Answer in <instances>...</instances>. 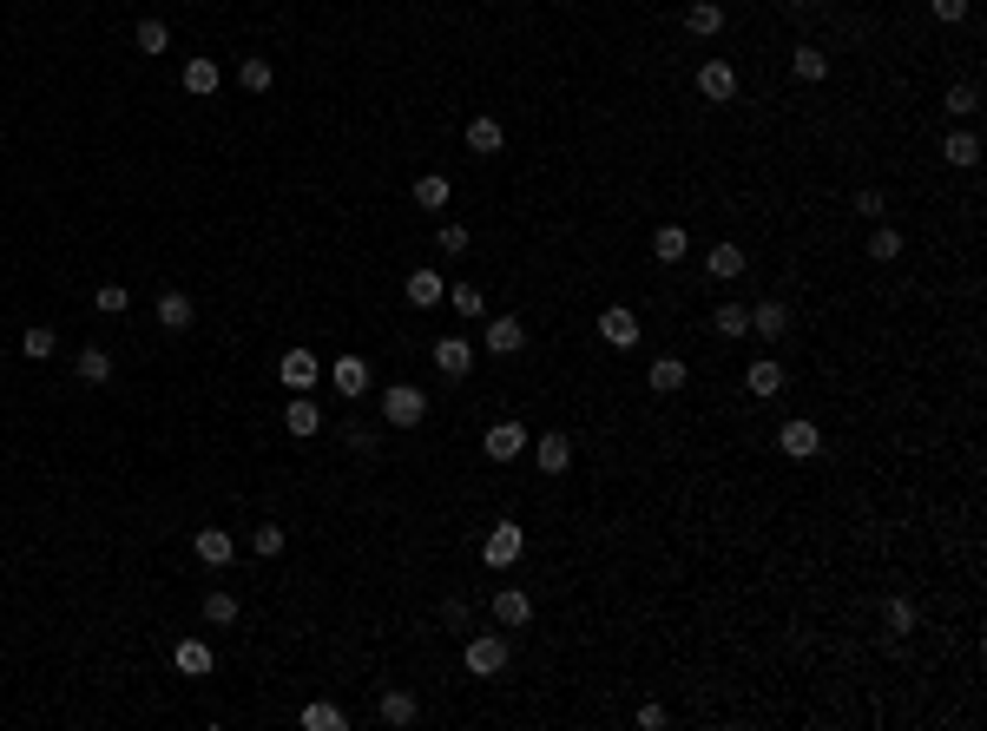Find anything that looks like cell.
<instances>
[{"instance_id":"obj_6","label":"cell","mask_w":987,"mask_h":731,"mask_svg":"<svg viewBox=\"0 0 987 731\" xmlns=\"http://www.w3.org/2000/svg\"><path fill=\"white\" fill-rule=\"evenodd\" d=\"M599 336H606V343H612V350H632V343H639V317H632V310H626V303H612V310H599Z\"/></svg>"},{"instance_id":"obj_10","label":"cell","mask_w":987,"mask_h":731,"mask_svg":"<svg viewBox=\"0 0 987 731\" xmlns=\"http://www.w3.org/2000/svg\"><path fill=\"white\" fill-rule=\"evenodd\" d=\"M514 350H527V323L520 317H494L487 323V356H514Z\"/></svg>"},{"instance_id":"obj_28","label":"cell","mask_w":987,"mask_h":731,"mask_svg":"<svg viewBox=\"0 0 987 731\" xmlns=\"http://www.w3.org/2000/svg\"><path fill=\"white\" fill-rule=\"evenodd\" d=\"M237 80H244V93H270V86H277V66H270L264 53H244V66H237Z\"/></svg>"},{"instance_id":"obj_13","label":"cell","mask_w":987,"mask_h":731,"mask_svg":"<svg viewBox=\"0 0 987 731\" xmlns=\"http://www.w3.org/2000/svg\"><path fill=\"white\" fill-rule=\"evenodd\" d=\"M218 86H224V73H218V60H211V53L185 60V93H191V99H211Z\"/></svg>"},{"instance_id":"obj_23","label":"cell","mask_w":987,"mask_h":731,"mask_svg":"<svg viewBox=\"0 0 987 731\" xmlns=\"http://www.w3.org/2000/svg\"><path fill=\"white\" fill-rule=\"evenodd\" d=\"M718 27H724V7H718V0H691V7H685V33H691V40H711Z\"/></svg>"},{"instance_id":"obj_47","label":"cell","mask_w":987,"mask_h":731,"mask_svg":"<svg viewBox=\"0 0 987 731\" xmlns=\"http://www.w3.org/2000/svg\"><path fill=\"white\" fill-rule=\"evenodd\" d=\"M343 442L356 448V455H376V429H362V422H356V429H343Z\"/></svg>"},{"instance_id":"obj_3","label":"cell","mask_w":987,"mask_h":731,"mask_svg":"<svg viewBox=\"0 0 987 731\" xmlns=\"http://www.w3.org/2000/svg\"><path fill=\"white\" fill-rule=\"evenodd\" d=\"M520 547H527V527L494 521V527H487V541H481V560H487L494 573H501V567H514V560H520Z\"/></svg>"},{"instance_id":"obj_17","label":"cell","mask_w":987,"mask_h":731,"mask_svg":"<svg viewBox=\"0 0 987 731\" xmlns=\"http://www.w3.org/2000/svg\"><path fill=\"white\" fill-rule=\"evenodd\" d=\"M376 718L382 725H415V718H422V705H415V692H402V685H395V692H382V705H376Z\"/></svg>"},{"instance_id":"obj_18","label":"cell","mask_w":987,"mask_h":731,"mask_svg":"<svg viewBox=\"0 0 987 731\" xmlns=\"http://www.w3.org/2000/svg\"><path fill=\"white\" fill-rule=\"evenodd\" d=\"M297 725L303 731H349V712H343V705H329V699H310L297 712Z\"/></svg>"},{"instance_id":"obj_46","label":"cell","mask_w":987,"mask_h":731,"mask_svg":"<svg viewBox=\"0 0 987 731\" xmlns=\"http://www.w3.org/2000/svg\"><path fill=\"white\" fill-rule=\"evenodd\" d=\"M928 14H935L941 27H955V20H968V0H928Z\"/></svg>"},{"instance_id":"obj_37","label":"cell","mask_w":987,"mask_h":731,"mask_svg":"<svg viewBox=\"0 0 987 731\" xmlns=\"http://www.w3.org/2000/svg\"><path fill=\"white\" fill-rule=\"evenodd\" d=\"M882 626H889L895 639H909V633H915V600H902V593H895V600L882 606Z\"/></svg>"},{"instance_id":"obj_30","label":"cell","mask_w":987,"mask_h":731,"mask_svg":"<svg viewBox=\"0 0 987 731\" xmlns=\"http://www.w3.org/2000/svg\"><path fill=\"white\" fill-rule=\"evenodd\" d=\"M744 264H751V257L737 251V244H718V251H711V264H705V271L718 277V284H737V277H744Z\"/></svg>"},{"instance_id":"obj_34","label":"cell","mask_w":987,"mask_h":731,"mask_svg":"<svg viewBox=\"0 0 987 731\" xmlns=\"http://www.w3.org/2000/svg\"><path fill=\"white\" fill-rule=\"evenodd\" d=\"M790 73H797L803 86H816L823 73H830V60H823V47H797V53H790Z\"/></svg>"},{"instance_id":"obj_9","label":"cell","mask_w":987,"mask_h":731,"mask_svg":"<svg viewBox=\"0 0 987 731\" xmlns=\"http://www.w3.org/2000/svg\"><path fill=\"white\" fill-rule=\"evenodd\" d=\"M777 448H784L790 461H810L816 448H823V429H816V422H784V429H777Z\"/></svg>"},{"instance_id":"obj_40","label":"cell","mask_w":987,"mask_h":731,"mask_svg":"<svg viewBox=\"0 0 987 731\" xmlns=\"http://www.w3.org/2000/svg\"><path fill=\"white\" fill-rule=\"evenodd\" d=\"M20 350H27V356H33V363H47V356H53V350H60V336H53V330H47V323H33V330H27V336H20Z\"/></svg>"},{"instance_id":"obj_41","label":"cell","mask_w":987,"mask_h":731,"mask_svg":"<svg viewBox=\"0 0 987 731\" xmlns=\"http://www.w3.org/2000/svg\"><path fill=\"white\" fill-rule=\"evenodd\" d=\"M79 382H112V356L106 350H79Z\"/></svg>"},{"instance_id":"obj_29","label":"cell","mask_w":987,"mask_h":731,"mask_svg":"<svg viewBox=\"0 0 987 731\" xmlns=\"http://www.w3.org/2000/svg\"><path fill=\"white\" fill-rule=\"evenodd\" d=\"M685 251H691L685 224H658V238H652V257H658V264H678Z\"/></svg>"},{"instance_id":"obj_21","label":"cell","mask_w":987,"mask_h":731,"mask_svg":"<svg viewBox=\"0 0 987 731\" xmlns=\"http://www.w3.org/2000/svg\"><path fill=\"white\" fill-rule=\"evenodd\" d=\"M191 317H198V310H191V297L185 290H165V297H158V330H191Z\"/></svg>"},{"instance_id":"obj_12","label":"cell","mask_w":987,"mask_h":731,"mask_svg":"<svg viewBox=\"0 0 987 731\" xmlns=\"http://www.w3.org/2000/svg\"><path fill=\"white\" fill-rule=\"evenodd\" d=\"M435 369H441L448 382H461V376L474 369V350L461 343V336H441V343H435Z\"/></svg>"},{"instance_id":"obj_16","label":"cell","mask_w":987,"mask_h":731,"mask_svg":"<svg viewBox=\"0 0 987 731\" xmlns=\"http://www.w3.org/2000/svg\"><path fill=\"white\" fill-rule=\"evenodd\" d=\"M501 145H507L501 119H487V112H474V119H468V152H481V159H494Z\"/></svg>"},{"instance_id":"obj_24","label":"cell","mask_w":987,"mask_h":731,"mask_svg":"<svg viewBox=\"0 0 987 731\" xmlns=\"http://www.w3.org/2000/svg\"><path fill=\"white\" fill-rule=\"evenodd\" d=\"M685 376H691V369H685V356H658V363L645 369V382H652L658 396H672V389H685Z\"/></svg>"},{"instance_id":"obj_49","label":"cell","mask_w":987,"mask_h":731,"mask_svg":"<svg viewBox=\"0 0 987 731\" xmlns=\"http://www.w3.org/2000/svg\"><path fill=\"white\" fill-rule=\"evenodd\" d=\"M639 725L645 731H665V705H639Z\"/></svg>"},{"instance_id":"obj_39","label":"cell","mask_w":987,"mask_h":731,"mask_svg":"<svg viewBox=\"0 0 987 731\" xmlns=\"http://www.w3.org/2000/svg\"><path fill=\"white\" fill-rule=\"evenodd\" d=\"M283 541H290V534H283L277 521H264V527L251 534V554H257V560H277V554H283Z\"/></svg>"},{"instance_id":"obj_42","label":"cell","mask_w":987,"mask_h":731,"mask_svg":"<svg viewBox=\"0 0 987 731\" xmlns=\"http://www.w3.org/2000/svg\"><path fill=\"white\" fill-rule=\"evenodd\" d=\"M132 40H139V53H165V47H172V27H165V20H139Z\"/></svg>"},{"instance_id":"obj_44","label":"cell","mask_w":987,"mask_h":731,"mask_svg":"<svg viewBox=\"0 0 987 731\" xmlns=\"http://www.w3.org/2000/svg\"><path fill=\"white\" fill-rule=\"evenodd\" d=\"M448 303H455L461 317H481V310H487V303H481V290H474V284H455V290H448Z\"/></svg>"},{"instance_id":"obj_48","label":"cell","mask_w":987,"mask_h":731,"mask_svg":"<svg viewBox=\"0 0 987 731\" xmlns=\"http://www.w3.org/2000/svg\"><path fill=\"white\" fill-rule=\"evenodd\" d=\"M441 626H455L461 633V626H468V600H441Z\"/></svg>"},{"instance_id":"obj_22","label":"cell","mask_w":987,"mask_h":731,"mask_svg":"<svg viewBox=\"0 0 987 731\" xmlns=\"http://www.w3.org/2000/svg\"><path fill=\"white\" fill-rule=\"evenodd\" d=\"M941 159L955 165V172H974V165H981V139H974V132H948V139H941Z\"/></svg>"},{"instance_id":"obj_26","label":"cell","mask_w":987,"mask_h":731,"mask_svg":"<svg viewBox=\"0 0 987 731\" xmlns=\"http://www.w3.org/2000/svg\"><path fill=\"white\" fill-rule=\"evenodd\" d=\"M283 429L297 435V442H310V435L323 429V415H316V402H310V396H297L290 409H283Z\"/></svg>"},{"instance_id":"obj_33","label":"cell","mask_w":987,"mask_h":731,"mask_svg":"<svg viewBox=\"0 0 987 731\" xmlns=\"http://www.w3.org/2000/svg\"><path fill=\"white\" fill-rule=\"evenodd\" d=\"M711 330L718 336H751V310H744V303H718V310H711Z\"/></svg>"},{"instance_id":"obj_43","label":"cell","mask_w":987,"mask_h":731,"mask_svg":"<svg viewBox=\"0 0 987 731\" xmlns=\"http://www.w3.org/2000/svg\"><path fill=\"white\" fill-rule=\"evenodd\" d=\"M849 211H856V218H876V224H882V211H889V198H882L876 185H862L856 198H849Z\"/></svg>"},{"instance_id":"obj_38","label":"cell","mask_w":987,"mask_h":731,"mask_svg":"<svg viewBox=\"0 0 987 731\" xmlns=\"http://www.w3.org/2000/svg\"><path fill=\"white\" fill-rule=\"evenodd\" d=\"M869 257H876V264H895V257H902V231H895V224H876V238H869Z\"/></svg>"},{"instance_id":"obj_31","label":"cell","mask_w":987,"mask_h":731,"mask_svg":"<svg viewBox=\"0 0 987 731\" xmlns=\"http://www.w3.org/2000/svg\"><path fill=\"white\" fill-rule=\"evenodd\" d=\"M448 198H455V185H448L441 172H422V178H415V205H422V211H441Z\"/></svg>"},{"instance_id":"obj_27","label":"cell","mask_w":987,"mask_h":731,"mask_svg":"<svg viewBox=\"0 0 987 731\" xmlns=\"http://www.w3.org/2000/svg\"><path fill=\"white\" fill-rule=\"evenodd\" d=\"M172 666L185 672V679H204V672H211V646H204V639H178Z\"/></svg>"},{"instance_id":"obj_25","label":"cell","mask_w":987,"mask_h":731,"mask_svg":"<svg viewBox=\"0 0 987 731\" xmlns=\"http://www.w3.org/2000/svg\"><path fill=\"white\" fill-rule=\"evenodd\" d=\"M744 389H751V396H777V389H784V363H770V356H757V363L744 369Z\"/></svg>"},{"instance_id":"obj_1","label":"cell","mask_w":987,"mask_h":731,"mask_svg":"<svg viewBox=\"0 0 987 731\" xmlns=\"http://www.w3.org/2000/svg\"><path fill=\"white\" fill-rule=\"evenodd\" d=\"M507 659H514L507 633H468V646H461V666H468L474 679H494V672H507Z\"/></svg>"},{"instance_id":"obj_11","label":"cell","mask_w":987,"mask_h":731,"mask_svg":"<svg viewBox=\"0 0 987 731\" xmlns=\"http://www.w3.org/2000/svg\"><path fill=\"white\" fill-rule=\"evenodd\" d=\"M329 382H336V396L356 402L362 389H369V363H362V356H336V363H329Z\"/></svg>"},{"instance_id":"obj_7","label":"cell","mask_w":987,"mask_h":731,"mask_svg":"<svg viewBox=\"0 0 987 731\" xmlns=\"http://www.w3.org/2000/svg\"><path fill=\"white\" fill-rule=\"evenodd\" d=\"M698 93H705L711 106L737 99V66H731V60H705V66H698Z\"/></svg>"},{"instance_id":"obj_5","label":"cell","mask_w":987,"mask_h":731,"mask_svg":"<svg viewBox=\"0 0 987 731\" xmlns=\"http://www.w3.org/2000/svg\"><path fill=\"white\" fill-rule=\"evenodd\" d=\"M533 468H540V475H566V468H573V435L547 429L540 442H533Z\"/></svg>"},{"instance_id":"obj_50","label":"cell","mask_w":987,"mask_h":731,"mask_svg":"<svg viewBox=\"0 0 987 731\" xmlns=\"http://www.w3.org/2000/svg\"><path fill=\"white\" fill-rule=\"evenodd\" d=\"M790 7H816V0H790Z\"/></svg>"},{"instance_id":"obj_36","label":"cell","mask_w":987,"mask_h":731,"mask_svg":"<svg viewBox=\"0 0 987 731\" xmlns=\"http://www.w3.org/2000/svg\"><path fill=\"white\" fill-rule=\"evenodd\" d=\"M93 310H99V317H126V310H132V290L126 284H99L93 290Z\"/></svg>"},{"instance_id":"obj_2","label":"cell","mask_w":987,"mask_h":731,"mask_svg":"<svg viewBox=\"0 0 987 731\" xmlns=\"http://www.w3.org/2000/svg\"><path fill=\"white\" fill-rule=\"evenodd\" d=\"M382 422H389V429H422L428 422V396L415 389V382H389V389H382Z\"/></svg>"},{"instance_id":"obj_8","label":"cell","mask_w":987,"mask_h":731,"mask_svg":"<svg viewBox=\"0 0 987 731\" xmlns=\"http://www.w3.org/2000/svg\"><path fill=\"white\" fill-rule=\"evenodd\" d=\"M191 554H198L204 567H231V560H237V541L224 534V527H198V534H191Z\"/></svg>"},{"instance_id":"obj_15","label":"cell","mask_w":987,"mask_h":731,"mask_svg":"<svg viewBox=\"0 0 987 731\" xmlns=\"http://www.w3.org/2000/svg\"><path fill=\"white\" fill-rule=\"evenodd\" d=\"M494 620H501L507 633H514V626H527V620H533V600H527V587H501V593H494Z\"/></svg>"},{"instance_id":"obj_4","label":"cell","mask_w":987,"mask_h":731,"mask_svg":"<svg viewBox=\"0 0 987 731\" xmlns=\"http://www.w3.org/2000/svg\"><path fill=\"white\" fill-rule=\"evenodd\" d=\"M316 376H323V369H316V350H283V363H277V382H283V389L310 396Z\"/></svg>"},{"instance_id":"obj_20","label":"cell","mask_w":987,"mask_h":731,"mask_svg":"<svg viewBox=\"0 0 987 731\" xmlns=\"http://www.w3.org/2000/svg\"><path fill=\"white\" fill-rule=\"evenodd\" d=\"M402 297L415 303V310H435L441 297H448V284H441L435 271H408V284H402Z\"/></svg>"},{"instance_id":"obj_35","label":"cell","mask_w":987,"mask_h":731,"mask_svg":"<svg viewBox=\"0 0 987 731\" xmlns=\"http://www.w3.org/2000/svg\"><path fill=\"white\" fill-rule=\"evenodd\" d=\"M204 626H237V593H224V587L204 593Z\"/></svg>"},{"instance_id":"obj_19","label":"cell","mask_w":987,"mask_h":731,"mask_svg":"<svg viewBox=\"0 0 987 731\" xmlns=\"http://www.w3.org/2000/svg\"><path fill=\"white\" fill-rule=\"evenodd\" d=\"M520 448H527V429H520V422H494V429H487V461H514Z\"/></svg>"},{"instance_id":"obj_14","label":"cell","mask_w":987,"mask_h":731,"mask_svg":"<svg viewBox=\"0 0 987 731\" xmlns=\"http://www.w3.org/2000/svg\"><path fill=\"white\" fill-rule=\"evenodd\" d=\"M751 330L770 336V343H777V336H790V303H777V297L751 303Z\"/></svg>"},{"instance_id":"obj_45","label":"cell","mask_w":987,"mask_h":731,"mask_svg":"<svg viewBox=\"0 0 987 731\" xmlns=\"http://www.w3.org/2000/svg\"><path fill=\"white\" fill-rule=\"evenodd\" d=\"M435 244H441V257H461V251H468V231H461V224H441Z\"/></svg>"},{"instance_id":"obj_32","label":"cell","mask_w":987,"mask_h":731,"mask_svg":"<svg viewBox=\"0 0 987 731\" xmlns=\"http://www.w3.org/2000/svg\"><path fill=\"white\" fill-rule=\"evenodd\" d=\"M941 106H948V119H974V112H981V86H974V80H955Z\"/></svg>"}]
</instances>
